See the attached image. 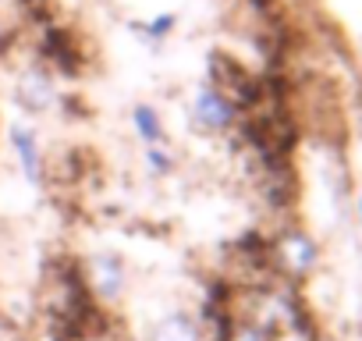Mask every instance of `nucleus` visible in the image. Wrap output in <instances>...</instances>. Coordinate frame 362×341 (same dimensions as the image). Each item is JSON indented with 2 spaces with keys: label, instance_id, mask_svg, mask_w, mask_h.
Segmentation results:
<instances>
[{
  "label": "nucleus",
  "instance_id": "obj_10",
  "mask_svg": "<svg viewBox=\"0 0 362 341\" xmlns=\"http://www.w3.org/2000/svg\"><path fill=\"white\" fill-rule=\"evenodd\" d=\"M177 25H181V15H177V11H160V15H153V18L128 22L132 36H135L142 47H149V54H156V50L177 33Z\"/></svg>",
  "mask_w": 362,
  "mask_h": 341
},
{
  "label": "nucleus",
  "instance_id": "obj_11",
  "mask_svg": "<svg viewBox=\"0 0 362 341\" xmlns=\"http://www.w3.org/2000/svg\"><path fill=\"white\" fill-rule=\"evenodd\" d=\"M281 323L270 316V313H238L235 320V330L228 341H281Z\"/></svg>",
  "mask_w": 362,
  "mask_h": 341
},
{
  "label": "nucleus",
  "instance_id": "obj_2",
  "mask_svg": "<svg viewBox=\"0 0 362 341\" xmlns=\"http://www.w3.org/2000/svg\"><path fill=\"white\" fill-rule=\"evenodd\" d=\"M33 57L43 61L57 79H68V82H78L89 71V50H86L78 29H71V25H64L57 18L36 29Z\"/></svg>",
  "mask_w": 362,
  "mask_h": 341
},
{
  "label": "nucleus",
  "instance_id": "obj_12",
  "mask_svg": "<svg viewBox=\"0 0 362 341\" xmlns=\"http://www.w3.org/2000/svg\"><path fill=\"white\" fill-rule=\"evenodd\" d=\"M22 36H25V25H22L15 15H8L4 8H0V61H8V57L18 50Z\"/></svg>",
  "mask_w": 362,
  "mask_h": 341
},
{
  "label": "nucleus",
  "instance_id": "obj_7",
  "mask_svg": "<svg viewBox=\"0 0 362 341\" xmlns=\"http://www.w3.org/2000/svg\"><path fill=\"white\" fill-rule=\"evenodd\" d=\"M142 341H206V330H203V320L196 309L174 306L149 323Z\"/></svg>",
  "mask_w": 362,
  "mask_h": 341
},
{
  "label": "nucleus",
  "instance_id": "obj_13",
  "mask_svg": "<svg viewBox=\"0 0 362 341\" xmlns=\"http://www.w3.org/2000/svg\"><path fill=\"white\" fill-rule=\"evenodd\" d=\"M8 330V313H4V306H0V334Z\"/></svg>",
  "mask_w": 362,
  "mask_h": 341
},
{
  "label": "nucleus",
  "instance_id": "obj_5",
  "mask_svg": "<svg viewBox=\"0 0 362 341\" xmlns=\"http://www.w3.org/2000/svg\"><path fill=\"white\" fill-rule=\"evenodd\" d=\"M61 79L36 57H25L15 71V82H11V96H15V107L36 121V117H47V114H57V103H61Z\"/></svg>",
  "mask_w": 362,
  "mask_h": 341
},
{
  "label": "nucleus",
  "instance_id": "obj_3",
  "mask_svg": "<svg viewBox=\"0 0 362 341\" xmlns=\"http://www.w3.org/2000/svg\"><path fill=\"white\" fill-rule=\"evenodd\" d=\"M270 260H274L277 281L302 284V281H309L320 270L323 249L302 224H284V228H277L270 235Z\"/></svg>",
  "mask_w": 362,
  "mask_h": 341
},
{
  "label": "nucleus",
  "instance_id": "obj_1",
  "mask_svg": "<svg viewBox=\"0 0 362 341\" xmlns=\"http://www.w3.org/2000/svg\"><path fill=\"white\" fill-rule=\"evenodd\" d=\"M185 114H189V125L206 135V139H228L238 132L242 125V107L221 89L214 86L210 79H199L189 86V100H185Z\"/></svg>",
  "mask_w": 362,
  "mask_h": 341
},
{
  "label": "nucleus",
  "instance_id": "obj_4",
  "mask_svg": "<svg viewBox=\"0 0 362 341\" xmlns=\"http://www.w3.org/2000/svg\"><path fill=\"white\" fill-rule=\"evenodd\" d=\"M82 270H86V284L93 291V299L107 309H117L128 291H132V267H128V256L121 249H110V245H100V249H89L82 256Z\"/></svg>",
  "mask_w": 362,
  "mask_h": 341
},
{
  "label": "nucleus",
  "instance_id": "obj_8",
  "mask_svg": "<svg viewBox=\"0 0 362 341\" xmlns=\"http://www.w3.org/2000/svg\"><path fill=\"white\" fill-rule=\"evenodd\" d=\"M128 125H132V135L139 146H156V142H170L167 135V121L160 114L156 103L149 100H135L132 110H128Z\"/></svg>",
  "mask_w": 362,
  "mask_h": 341
},
{
  "label": "nucleus",
  "instance_id": "obj_6",
  "mask_svg": "<svg viewBox=\"0 0 362 341\" xmlns=\"http://www.w3.org/2000/svg\"><path fill=\"white\" fill-rule=\"evenodd\" d=\"M4 139H8V149H11V156H15V163H18L22 182H25L33 192H47V189H50V156H47V149H43L40 128H36L29 117H15V121H8Z\"/></svg>",
  "mask_w": 362,
  "mask_h": 341
},
{
  "label": "nucleus",
  "instance_id": "obj_9",
  "mask_svg": "<svg viewBox=\"0 0 362 341\" xmlns=\"http://www.w3.org/2000/svg\"><path fill=\"white\" fill-rule=\"evenodd\" d=\"M139 167H142V175L160 185V182H170L177 175V167H181V156L170 142H156V146H139Z\"/></svg>",
  "mask_w": 362,
  "mask_h": 341
},
{
  "label": "nucleus",
  "instance_id": "obj_15",
  "mask_svg": "<svg viewBox=\"0 0 362 341\" xmlns=\"http://www.w3.org/2000/svg\"><path fill=\"white\" fill-rule=\"evenodd\" d=\"M4 4H15V0H0V8H4Z\"/></svg>",
  "mask_w": 362,
  "mask_h": 341
},
{
  "label": "nucleus",
  "instance_id": "obj_14",
  "mask_svg": "<svg viewBox=\"0 0 362 341\" xmlns=\"http://www.w3.org/2000/svg\"><path fill=\"white\" fill-rule=\"evenodd\" d=\"M355 210H358V221H362V192H358V200H355Z\"/></svg>",
  "mask_w": 362,
  "mask_h": 341
}]
</instances>
